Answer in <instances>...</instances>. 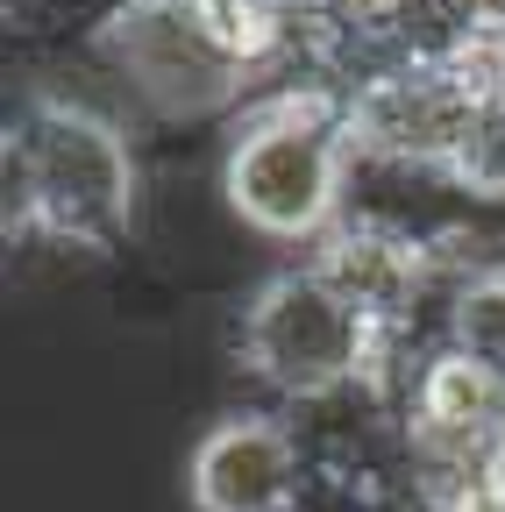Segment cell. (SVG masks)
Returning a JSON list of instances; mask_svg holds the SVG:
<instances>
[{"mask_svg": "<svg viewBox=\"0 0 505 512\" xmlns=\"http://www.w3.org/2000/svg\"><path fill=\"white\" fill-rule=\"evenodd\" d=\"M349 178H356V143L342 93L328 86H271L242 100L214 164L221 207L235 214V228L278 249L321 242L349 214Z\"/></svg>", "mask_w": 505, "mask_h": 512, "instance_id": "6da1fadb", "label": "cell"}, {"mask_svg": "<svg viewBox=\"0 0 505 512\" xmlns=\"http://www.w3.org/2000/svg\"><path fill=\"white\" fill-rule=\"evenodd\" d=\"M143 200L150 185L129 121L57 93L22 100V114L8 121V207L22 228L107 256L143 228Z\"/></svg>", "mask_w": 505, "mask_h": 512, "instance_id": "7a4b0ae2", "label": "cell"}, {"mask_svg": "<svg viewBox=\"0 0 505 512\" xmlns=\"http://www.w3.org/2000/svg\"><path fill=\"white\" fill-rule=\"evenodd\" d=\"M385 363H392V335L363 320L306 256L257 278L235 313V370L264 384L285 413L377 384Z\"/></svg>", "mask_w": 505, "mask_h": 512, "instance_id": "3957f363", "label": "cell"}, {"mask_svg": "<svg viewBox=\"0 0 505 512\" xmlns=\"http://www.w3.org/2000/svg\"><path fill=\"white\" fill-rule=\"evenodd\" d=\"M93 50L129 93L136 128L143 121H235L249 100V79L207 36L193 0H129L93 36Z\"/></svg>", "mask_w": 505, "mask_h": 512, "instance_id": "277c9868", "label": "cell"}, {"mask_svg": "<svg viewBox=\"0 0 505 512\" xmlns=\"http://www.w3.org/2000/svg\"><path fill=\"white\" fill-rule=\"evenodd\" d=\"M349 114V143L370 164H420V171H449L470 143V128L484 114V100H470V86L434 57H406L370 72L363 86L342 93Z\"/></svg>", "mask_w": 505, "mask_h": 512, "instance_id": "5b68a950", "label": "cell"}, {"mask_svg": "<svg viewBox=\"0 0 505 512\" xmlns=\"http://www.w3.org/2000/svg\"><path fill=\"white\" fill-rule=\"evenodd\" d=\"M321 484L313 448L285 406L221 413L185 456V505L193 512H299Z\"/></svg>", "mask_w": 505, "mask_h": 512, "instance_id": "8992f818", "label": "cell"}, {"mask_svg": "<svg viewBox=\"0 0 505 512\" xmlns=\"http://www.w3.org/2000/svg\"><path fill=\"white\" fill-rule=\"evenodd\" d=\"M441 342L470 349L477 363L505 370V271H449V320H441Z\"/></svg>", "mask_w": 505, "mask_h": 512, "instance_id": "52a82bcc", "label": "cell"}, {"mask_svg": "<svg viewBox=\"0 0 505 512\" xmlns=\"http://www.w3.org/2000/svg\"><path fill=\"white\" fill-rule=\"evenodd\" d=\"M449 171H456V185L470 192L477 207H498V214H505V100L477 114L470 143H463V157H456Z\"/></svg>", "mask_w": 505, "mask_h": 512, "instance_id": "ba28073f", "label": "cell"}]
</instances>
